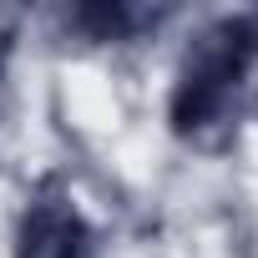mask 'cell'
Instances as JSON below:
<instances>
[{
  "label": "cell",
  "instance_id": "obj_1",
  "mask_svg": "<svg viewBox=\"0 0 258 258\" xmlns=\"http://www.w3.org/2000/svg\"><path fill=\"white\" fill-rule=\"evenodd\" d=\"M86 228L66 203H36L21 223V258H81Z\"/></svg>",
  "mask_w": 258,
  "mask_h": 258
},
{
  "label": "cell",
  "instance_id": "obj_2",
  "mask_svg": "<svg viewBox=\"0 0 258 258\" xmlns=\"http://www.w3.org/2000/svg\"><path fill=\"white\" fill-rule=\"evenodd\" d=\"M0 56H6V36H0Z\"/></svg>",
  "mask_w": 258,
  "mask_h": 258
}]
</instances>
